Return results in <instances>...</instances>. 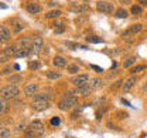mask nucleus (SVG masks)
I'll list each match as a JSON object with an SVG mask.
<instances>
[{
  "instance_id": "obj_1",
  "label": "nucleus",
  "mask_w": 147,
  "mask_h": 138,
  "mask_svg": "<svg viewBox=\"0 0 147 138\" xmlns=\"http://www.w3.org/2000/svg\"><path fill=\"white\" fill-rule=\"evenodd\" d=\"M44 131H45V130H44L42 122L36 120V121H33V122L27 127L24 135H26V138H37V137H40V135H42Z\"/></svg>"
},
{
  "instance_id": "obj_2",
  "label": "nucleus",
  "mask_w": 147,
  "mask_h": 138,
  "mask_svg": "<svg viewBox=\"0 0 147 138\" xmlns=\"http://www.w3.org/2000/svg\"><path fill=\"white\" fill-rule=\"evenodd\" d=\"M31 107L36 111H44L50 107V100L47 94H36L31 101Z\"/></svg>"
},
{
  "instance_id": "obj_3",
  "label": "nucleus",
  "mask_w": 147,
  "mask_h": 138,
  "mask_svg": "<svg viewBox=\"0 0 147 138\" xmlns=\"http://www.w3.org/2000/svg\"><path fill=\"white\" fill-rule=\"evenodd\" d=\"M76 104V97H75V94H74V91H67L65 94H64V97L62 100L59 101V110H62V111H67V110H69L71 107H74Z\"/></svg>"
},
{
  "instance_id": "obj_4",
  "label": "nucleus",
  "mask_w": 147,
  "mask_h": 138,
  "mask_svg": "<svg viewBox=\"0 0 147 138\" xmlns=\"http://www.w3.org/2000/svg\"><path fill=\"white\" fill-rule=\"evenodd\" d=\"M18 94H20V91H18L16 84H9V85L1 88V98H16V97H18Z\"/></svg>"
},
{
  "instance_id": "obj_5",
  "label": "nucleus",
  "mask_w": 147,
  "mask_h": 138,
  "mask_svg": "<svg viewBox=\"0 0 147 138\" xmlns=\"http://www.w3.org/2000/svg\"><path fill=\"white\" fill-rule=\"evenodd\" d=\"M96 9H98V12H100V13H112V12H113V4L100 0V1H98Z\"/></svg>"
},
{
  "instance_id": "obj_6",
  "label": "nucleus",
  "mask_w": 147,
  "mask_h": 138,
  "mask_svg": "<svg viewBox=\"0 0 147 138\" xmlns=\"http://www.w3.org/2000/svg\"><path fill=\"white\" fill-rule=\"evenodd\" d=\"M88 80H89V76H88V74H79V76H76L75 79L71 80V83H72L75 87H81V85L88 84Z\"/></svg>"
},
{
  "instance_id": "obj_7",
  "label": "nucleus",
  "mask_w": 147,
  "mask_h": 138,
  "mask_svg": "<svg viewBox=\"0 0 147 138\" xmlns=\"http://www.w3.org/2000/svg\"><path fill=\"white\" fill-rule=\"evenodd\" d=\"M31 49L30 47H18V50L14 54V59H21V57H27L28 54H31Z\"/></svg>"
},
{
  "instance_id": "obj_8",
  "label": "nucleus",
  "mask_w": 147,
  "mask_h": 138,
  "mask_svg": "<svg viewBox=\"0 0 147 138\" xmlns=\"http://www.w3.org/2000/svg\"><path fill=\"white\" fill-rule=\"evenodd\" d=\"M42 50V39L41 37H34L33 46H31V51L33 53H40Z\"/></svg>"
},
{
  "instance_id": "obj_9",
  "label": "nucleus",
  "mask_w": 147,
  "mask_h": 138,
  "mask_svg": "<svg viewBox=\"0 0 147 138\" xmlns=\"http://www.w3.org/2000/svg\"><path fill=\"white\" fill-rule=\"evenodd\" d=\"M26 9H27V12L31 13V14H38V13H41V7H40V4H37V3H28Z\"/></svg>"
},
{
  "instance_id": "obj_10",
  "label": "nucleus",
  "mask_w": 147,
  "mask_h": 138,
  "mask_svg": "<svg viewBox=\"0 0 147 138\" xmlns=\"http://www.w3.org/2000/svg\"><path fill=\"white\" fill-rule=\"evenodd\" d=\"M33 41H34V39H30V37H21V39L17 40V44L20 46V47H30V49H31Z\"/></svg>"
},
{
  "instance_id": "obj_11",
  "label": "nucleus",
  "mask_w": 147,
  "mask_h": 138,
  "mask_svg": "<svg viewBox=\"0 0 147 138\" xmlns=\"http://www.w3.org/2000/svg\"><path fill=\"white\" fill-rule=\"evenodd\" d=\"M137 81V79L134 77V76H131V77H129L126 80V83H125V85H123V93H129L130 91V88L134 85V83Z\"/></svg>"
},
{
  "instance_id": "obj_12",
  "label": "nucleus",
  "mask_w": 147,
  "mask_h": 138,
  "mask_svg": "<svg viewBox=\"0 0 147 138\" xmlns=\"http://www.w3.org/2000/svg\"><path fill=\"white\" fill-rule=\"evenodd\" d=\"M91 90H92L91 85H89V84H85V85L78 87L75 93H78V94H81V96H89V94H91Z\"/></svg>"
},
{
  "instance_id": "obj_13",
  "label": "nucleus",
  "mask_w": 147,
  "mask_h": 138,
  "mask_svg": "<svg viewBox=\"0 0 147 138\" xmlns=\"http://www.w3.org/2000/svg\"><path fill=\"white\" fill-rule=\"evenodd\" d=\"M10 39V31H9V29L3 24V26H0V40L1 41H6V40Z\"/></svg>"
},
{
  "instance_id": "obj_14",
  "label": "nucleus",
  "mask_w": 147,
  "mask_h": 138,
  "mask_svg": "<svg viewBox=\"0 0 147 138\" xmlns=\"http://www.w3.org/2000/svg\"><path fill=\"white\" fill-rule=\"evenodd\" d=\"M54 66L55 67H65L67 66V59L62 56H55L54 57Z\"/></svg>"
},
{
  "instance_id": "obj_15",
  "label": "nucleus",
  "mask_w": 147,
  "mask_h": 138,
  "mask_svg": "<svg viewBox=\"0 0 147 138\" xmlns=\"http://www.w3.org/2000/svg\"><path fill=\"white\" fill-rule=\"evenodd\" d=\"M17 50H18L17 44H11V46H7V47L4 49V51H3V53H4V54H6V57H7V56H11V54L14 56Z\"/></svg>"
},
{
  "instance_id": "obj_16",
  "label": "nucleus",
  "mask_w": 147,
  "mask_h": 138,
  "mask_svg": "<svg viewBox=\"0 0 147 138\" xmlns=\"http://www.w3.org/2000/svg\"><path fill=\"white\" fill-rule=\"evenodd\" d=\"M37 90H38V85H37V84H28V85L24 87V93H26L27 96H31V94L37 93Z\"/></svg>"
},
{
  "instance_id": "obj_17",
  "label": "nucleus",
  "mask_w": 147,
  "mask_h": 138,
  "mask_svg": "<svg viewBox=\"0 0 147 138\" xmlns=\"http://www.w3.org/2000/svg\"><path fill=\"white\" fill-rule=\"evenodd\" d=\"M64 30H65L64 23H61V21H55L54 23V33L55 34H61Z\"/></svg>"
},
{
  "instance_id": "obj_18",
  "label": "nucleus",
  "mask_w": 147,
  "mask_h": 138,
  "mask_svg": "<svg viewBox=\"0 0 147 138\" xmlns=\"http://www.w3.org/2000/svg\"><path fill=\"white\" fill-rule=\"evenodd\" d=\"M115 17L116 19H126L127 17V12L125 9H119L116 13H115Z\"/></svg>"
},
{
  "instance_id": "obj_19",
  "label": "nucleus",
  "mask_w": 147,
  "mask_h": 138,
  "mask_svg": "<svg viewBox=\"0 0 147 138\" xmlns=\"http://www.w3.org/2000/svg\"><path fill=\"white\" fill-rule=\"evenodd\" d=\"M59 16H61V12L59 10H51V12H48L45 14L47 19H55V17H59Z\"/></svg>"
},
{
  "instance_id": "obj_20",
  "label": "nucleus",
  "mask_w": 147,
  "mask_h": 138,
  "mask_svg": "<svg viewBox=\"0 0 147 138\" xmlns=\"http://www.w3.org/2000/svg\"><path fill=\"white\" fill-rule=\"evenodd\" d=\"M61 73H58V71H50V73H47V79L50 80H57V79H61Z\"/></svg>"
},
{
  "instance_id": "obj_21",
  "label": "nucleus",
  "mask_w": 147,
  "mask_h": 138,
  "mask_svg": "<svg viewBox=\"0 0 147 138\" xmlns=\"http://www.w3.org/2000/svg\"><path fill=\"white\" fill-rule=\"evenodd\" d=\"M9 137H10V131L1 125V128H0V138H9Z\"/></svg>"
},
{
  "instance_id": "obj_22",
  "label": "nucleus",
  "mask_w": 147,
  "mask_h": 138,
  "mask_svg": "<svg viewBox=\"0 0 147 138\" xmlns=\"http://www.w3.org/2000/svg\"><path fill=\"white\" fill-rule=\"evenodd\" d=\"M78 71H79V67H78L76 64H69V66H68V73H69V74H76Z\"/></svg>"
},
{
  "instance_id": "obj_23",
  "label": "nucleus",
  "mask_w": 147,
  "mask_h": 138,
  "mask_svg": "<svg viewBox=\"0 0 147 138\" xmlns=\"http://www.w3.org/2000/svg\"><path fill=\"white\" fill-rule=\"evenodd\" d=\"M28 68L30 70H38L40 68V61H28Z\"/></svg>"
},
{
  "instance_id": "obj_24",
  "label": "nucleus",
  "mask_w": 147,
  "mask_h": 138,
  "mask_svg": "<svg viewBox=\"0 0 147 138\" xmlns=\"http://www.w3.org/2000/svg\"><path fill=\"white\" fill-rule=\"evenodd\" d=\"M134 61H136V59H134V57H130V59L125 60V63H123V67H125V68H129V67H131V66L134 64Z\"/></svg>"
},
{
  "instance_id": "obj_25",
  "label": "nucleus",
  "mask_w": 147,
  "mask_h": 138,
  "mask_svg": "<svg viewBox=\"0 0 147 138\" xmlns=\"http://www.w3.org/2000/svg\"><path fill=\"white\" fill-rule=\"evenodd\" d=\"M6 111H7V101H6V98H1V102H0V113L4 114Z\"/></svg>"
},
{
  "instance_id": "obj_26",
  "label": "nucleus",
  "mask_w": 147,
  "mask_h": 138,
  "mask_svg": "<svg viewBox=\"0 0 147 138\" xmlns=\"http://www.w3.org/2000/svg\"><path fill=\"white\" fill-rule=\"evenodd\" d=\"M142 29H143L142 24H133L130 27V33H139V31H142Z\"/></svg>"
},
{
  "instance_id": "obj_27",
  "label": "nucleus",
  "mask_w": 147,
  "mask_h": 138,
  "mask_svg": "<svg viewBox=\"0 0 147 138\" xmlns=\"http://www.w3.org/2000/svg\"><path fill=\"white\" fill-rule=\"evenodd\" d=\"M9 81H10V84H16V83H20L21 81V76H10L9 77Z\"/></svg>"
},
{
  "instance_id": "obj_28",
  "label": "nucleus",
  "mask_w": 147,
  "mask_h": 138,
  "mask_svg": "<svg viewBox=\"0 0 147 138\" xmlns=\"http://www.w3.org/2000/svg\"><path fill=\"white\" fill-rule=\"evenodd\" d=\"M131 14H140L142 13V6H131V10H130Z\"/></svg>"
},
{
  "instance_id": "obj_29",
  "label": "nucleus",
  "mask_w": 147,
  "mask_h": 138,
  "mask_svg": "<svg viewBox=\"0 0 147 138\" xmlns=\"http://www.w3.org/2000/svg\"><path fill=\"white\" fill-rule=\"evenodd\" d=\"M100 84H102V80H99V79L91 80V87H92V88H96V87H99Z\"/></svg>"
},
{
  "instance_id": "obj_30",
  "label": "nucleus",
  "mask_w": 147,
  "mask_h": 138,
  "mask_svg": "<svg viewBox=\"0 0 147 138\" xmlns=\"http://www.w3.org/2000/svg\"><path fill=\"white\" fill-rule=\"evenodd\" d=\"M146 68V66H136V67H133L130 71L133 73V74H136V73H140V71H143Z\"/></svg>"
},
{
  "instance_id": "obj_31",
  "label": "nucleus",
  "mask_w": 147,
  "mask_h": 138,
  "mask_svg": "<svg viewBox=\"0 0 147 138\" xmlns=\"http://www.w3.org/2000/svg\"><path fill=\"white\" fill-rule=\"evenodd\" d=\"M13 30H14V33H20V31L23 30V26H21L20 23H17V21H16V23L13 24Z\"/></svg>"
},
{
  "instance_id": "obj_32",
  "label": "nucleus",
  "mask_w": 147,
  "mask_h": 138,
  "mask_svg": "<svg viewBox=\"0 0 147 138\" xmlns=\"http://www.w3.org/2000/svg\"><path fill=\"white\" fill-rule=\"evenodd\" d=\"M86 40L91 41V43H103V40L102 39H99V37H93V36H89Z\"/></svg>"
},
{
  "instance_id": "obj_33",
  "label": "nucleus",
  "mask_w": 147,
  "mask_h": 138,
  "mask_svg": "<svg viewBox=\"0 0 147 138\" xmlns=\"http://www.w3.org/2000/svg\"><path fill=\"white\" fill-rule=\"evenodd\" d=\"M122 84H123V81H122V80H119V81H116V83H115V84L112 85V90H113V91H116V90H117L119 87H122Z\"/></svg>"
},
{
  "instance_id": "obj_34",
  "label": "nucleus",
  "mask_w": 147,
  "mask_h": 138,
  "mask_svg": "<svg viewBox=\"0 0 147 138\" xmlns=\"http://www.w3.org/2000/svg\"><path fill=\"white\" fill-rule=\"evenodd\" d=\"M51 125H54V127H57V125H59L61 124V120L58 118V117H54V118H51Z\"/></svg>"
},
{
  "instance_id": "obj_35",
  "label": "nucleus",
  "mask_w": 147,
  "mask_h": 138,
  "mask_svg": "<svg viewBox=\"0 0 147 138\" xmlns=\"http://www.w3.org/2000/svg\"><path fill=\"white\" fill-rule=\"evenodd\" d=\"M116 117H117V118H126V117H127V113H125V111H117V113H116Z\"/></svg>"
},
{
  "instance_id": "obj_36",
  "label": "nucleus",
  "mask_w": 147,
  "mask_h": 138,
  "mask_svg": "<svg viewBox=\"0 0 147 138\" xmlns=\"http://www.w3.org/2000/svg\"><path fill=\"white\" fill-rule=\"evenodd\" d=\"M91 67L93 68V71H96V73H102V71H103V70H102V68H100L99 66H95V64H91Z\"/></svg>"
},
{
  "instance_id": "obj_37",
  "label": "nucleus",
  "mask_w": 147,
  "mask_h": 138,
  "mask_svg": "<svg viewBox=\"0 0 147 138\" xmlns=\"http://www.w3.org/2000/svg\"><path fill=\"white\" fill-rule=\"evenodd\" d=\"M10 73V68H4V70H1V76H4V74H9Z\"/></svg>"
},
{
  "instance_id": "obj_38",
  "label": "nucleus",
  "mask_w": 147,
  "mask_h": 138,
  "mask_svg": "<svg viewBox=\"0 0 147 138\" xmlns=\"http://www.w3.org/2000/svg\"><path fill=\"white\" fill-rule=\"evenodd\" d=\"M142 90H143V91H146V93H147V81H144V84L142 85Z\"/></svg>"
},
{
  "instance_id": "obj_39",
  "label": "nucleus",
  "mask_w": 147,
  "mask_h": 138,
  "mask_svg": "<svg viewBox=\"0 0 147 138\" xmlns=\"http://www.w3.org/2000/svg\"><path fill=\"white\" fill-rule=\"evenodd\" d=\"M13 68H14V70H16V71H18V70H20V66H18L17 63H16V64H14V66H13Z\"/></svg>"
},
{
  "instance_id": "obj_40",
  "label": "nucleus",
  "mask_w": 147,
  "mask_h": 138,
  "mask_svg": "<svg viewBox=\"0 0 147 138\" xmlns=\"http://www.w3.org/2000/svg\"><path fill=\"white\" fill-rule=\"evenodd\" d=\"M139 1H140L143 6H147V0H139Z\"/></svg>"
},
{
  "instance_id": "obj_41",
  "label": "nucleus",
  "mask_w": 147,
  "mask_h": 138,
  "mask_svg": "<svg viewBox=\"0 0 147 138\" xmlns=\"http://www.w3.org/2000/svg\"><path fill=\"white\" fill-rule=\"evenodd\" d=\"M6 57H4V54H3V56H1V57H0V61H1V63H4V61H6Z\"/></svg>"
}]
</instances>
